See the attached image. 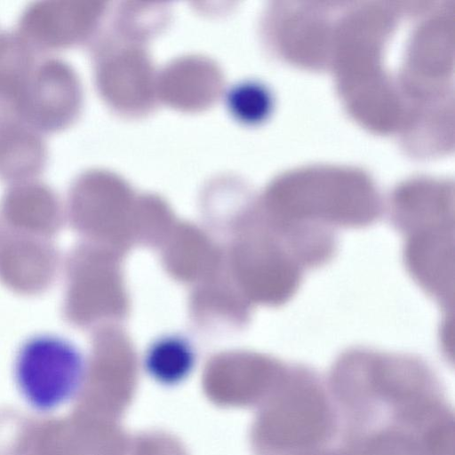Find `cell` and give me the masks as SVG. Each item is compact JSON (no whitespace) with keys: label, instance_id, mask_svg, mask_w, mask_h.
Returning a JSON list of instances; mask_svg holds the SVG:
<instances>
[{"label":"cell","instance_id":"cell-1","mask_svg":"<svg viewBox=\"0 0 455 455\" xmlns=\"http://www.w3.org/2000/svg\"><path fill=\"white\" fill-rule=\"evenodd\" d=\"M391 222L404 239L403 262L419 287L453 319L454 218L445 204L408 201L395 209Z\"/></svg>","mask_w":455,"mask_h":455},{"label":"cell","instance_id":"cell-2","mask_svg":"<svg viewBox=\"0 0 455 455\" xmlns=\"http://www.w3.org/2000/svg\"><path fill=\"white\" fill-rule=\"evenodd\" d=\"M87 362L69 340L52 334L27 339L14 361L16 388L40 413L53 412L76 397L84 384Z\"/></svg>","mask_w":455,"mask_h":455},{"label":"cell","instance_id":"cell-3","mask_svg":"<svg viewBox=\"0 0 455 455\" xmlns=\"http://www.w3.org/2000/svg\"><path fill=\"white\" fill-rule=\"evenodd\" d=\"M277 395L269 425L275 447L287 455L323 449L335 432L336 417L318 376L291 364Z\"/></svg>","mask_w":455,"mask_h":455},{"label":"cell","instance_id":"cell-4","mask_svg":"<svg viewBox=\"0 0 455 455\" xmlns=\"http://www.w3.org/2000/svg\"><path fill=\"white\" fill-rule=\"evenodd\" d=\"M78 100L77 80L68 63L57 57L36 60L22 92L23 115L30 126L41 133L66 128Z\"/></svg>","mask_w":455,"mask_h":455},{"label":"cell","instance_id":"cell-5","mask_svg":"<svg viewBox=\"0 0 455 455\" xmlns=\"http://www.w3.org/2000/svg\"><path fill=\"white\" fill-rule=\"evenodd\" d=\"M84 12V7L71 1L33 2L22 11L16 31L36 51L60 50L79 36Z\"/></svg>","mask_w":455,"mask_h":455},{"label":"cell","instance_id":"cell-6","mask_svg":"<svg viewBox=\"0 0 455 455\" xmlns=\"http://www.w3.org/2000/svg\"><path fill=\"white\" fill-rule=\"evenodd\" d=\"M47 147L42 133L27 123L0 132V179L10 184L35 179L44 169Z\"/></svg>","mask_w":455,"mask_h":455},{"label":"cell","instance_id":"cell-7","mask_svg":"<svg viewBox=\"0 0 455 455\" xmlns=\"http://www.w3.org/2000/svg\"><path fill=\"white\" fill-rule=\"evenodd\" d=\"M196 352L185 336L167 333L155 339L147 347L142 365L147 375L157 384L175 387L193 372Z\"/></svg>","mask_w":455,"mask_h":455},{"label":"cell","instance_id":"cell-8","mask_svg":"<svg viewBox=\"0 0 455 455\" xmlns=\"http://www.w3.org/2000/svg\"><path fill=\"white\" fill-rule=\"evenodd\" d=\"M2 209L6 220H30L36 222V229L42 228V222L51 231L56 223L59 225V198L47 184L36 178L11 183L4 195Z\"/></svg>","mask_w":455,"mask_h":455},{"label":"cell","instance_id":"cell-9","mask_svg":"<svg viewBox=\"0 0 455 455\" xmlns=\"http://www.w3.org/2000/svg\"><path fill=\"white\" fill-rule=\"evenodd\" d=\"M232 111L246 122H257L268 114L272 106L269 91L258 83H244L235 87L228 99Z\"/></svg>","mask_w":455,"mask_h":455}]
</instances>
